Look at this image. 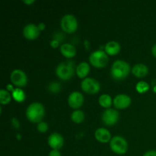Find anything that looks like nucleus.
Wrapping results in <instances>:
<instances>
[{
	"instance_id": "8",
	"label": "nucleus",
	"mask_w": 156,
	"mask_h": 156,
	"mask_svg": "<svg viewBox=\"0 0 156 156\" xmlns=\"http://www.w3.org/2000/svg\"><path fill=\"white\" fill-rule=\"evenodd\" d=\"M10 79L12 83L18 87H24L27 85V76L25 73L21 69H15L12 71V73H11Z\"/></svg>"
},
{
	"instance_id": "27",
	"label": "nucleus",
	"mask_w": 156,
	"mask_h": 156,
	"mask_svg": "<svg viewBox=\"0 0 156 156\" xmlns=\"http://www.w3.org/2000/svg\"><path fill=\"white\" fill-rule=\"evenodd\" d=\"M59 41H57V40L54 39L53 40V41H50V46H51L52 47H53V48H56V47L59 46Z\"/></svg>"
},
{
	"instance_id": "2",
	"label": "nucleus",
	"mask_w": 156,
	"mask_h": 156,
	"mask_svg": "<svg viewBox=\"0 0 156 156\" xmlns=\"http://www.w3.org/2000/svg\"><path fill=\"white\" fill-rule=\"evenodd\" d=\"M130 66L123 60H116L111 66V73L112 77L116 80H121L125 79L129 75Z\"/></svg>"
},
{
	"instance_id": "9",
	"label": "nucleus",
	"mask_w": 156,
	"mask_h": 156,
	"mask_svg": "<svg viewBox=\"0 0 156 156\" xmlns=\"http://www.w3.org/2000/svg\"><path fill=\"white\" fill-rule=\"evenodd\" d=\"M102 121L108 126L115 124L119 119V113L112 108H108L102 114Z\"/></svg>"
},
{
	"instance_id": "16",
	"label": "nucleus",
	"mask_w": 156,
	"mask_h": 156,
	"mask_svg": "<svg viewBox=\"0 0 156 156\" xmlns=\"http://www.w3.org/2000/svg\"><path fill=\"white\" fill-rule=\"evenodd\" d=\"M149 69L145 64L139 63L134 66L132 69V73L135 76L139 78L144 77L148 74Z\"/></svg>"
},
{
	"instance_id": "28",
	"label": "nucleus",
	"mask_w": 156,
	"mask_h": 156,
	"mask_svg": "<svg viewBox=\"0 0 156 156\" xmlns=\"http://www.w3.org/2000/svg\"><path fill=\"white\" fill-rule=\"evenodd\" d=\"M143 156H156V150H149L146 152Z\"/></svg>"
},
{
	"instance_id": "25",
	"label": "nucleus",
	"mask_w": 156,
	"mask_h": 156,
	"mask_svg": "<svg viewBox=\"0 0 156 156\" xmlns=\"http://www.w3.org/2000/svg\"><path fill=\"white\" fill-rule=\"evenodd\" d=\"M48 129V124L45 122H40L37 124V130L41 133H45Z\"/></svg>"
},
{
	"instance_id": "21",
	"label": "nucleus",
	"mask_w": 156,
	"mask_h": 156,
	"mask_svg": "<svg viewBox=\"0 0 156 156\" xmlns=\"http://www.w3.org/2000/svg\"><path fill=\"white\" fill-rule=\"evenodd\" d=\"M12 98L18 102H22L25 99V94L21 88H17L12 91Z\"/></svg>"
},
{
	"instance_id": "29",
	"label": "nucleus",
	"mask_w": 156,
	"mask_h": 156,
	"mask_svg": "<svg viewBox=\"0 0 156 156\" xmlns=\"http://www.w3.org/2000/svg\"><path fill=\"white\" fill-rule=\"evenodd\" d=\"M152 55H153V56L156 58V44L153 46V47H152Z\"/></svg>"
},
{
	"instance_id": "33",
	"label": "nucleus",
	"mask_w": 156,
	"mask_h": 156,
	"mask_svg": "<svg viewBox=\"0 0 156 156\" xmlns=\"http://www.w3.org/2000/svg\"><path fill=\"white\" fill-rule=\"evenodd\" d=\"M24 3H27V4H32L33 2H34V0H31V1H27V0H24Z\"/></svg>"
},
{
	"instance_id": "11",
	"label": "nucleus",
	"mask_w": 156,
	"mask_h": 156,
	"mask_svg": "<svg viewBox=\"0 0 156 156\" xmlns=\"http://www.w3.org/2000/svg\"><path fill=\"white\" fill-rule=\"evenodd\" d=\"M84 102V97L82 93L79 91H73L68 98V104L72 108L78 109L82 105Z\"/></svg>"
},
{
	"instance_id": "30",
	"label": "nucleus",
	"mask_w": 156,
	"mask_h": 156,
	"mask_svg": "<svg viewBox=\"0 0 156 156\" xmlns=\"http://www.w3.org/2000/svg\"><path fill=\"white\" fill-rule=\"evenodd\" d=\"M152 88H153V91L155 93H156V79H155V80L152 82Z\"/></svg>"
},
{
	"instance_id": "10",
	"label": "nucleus",
	"mask_w": 156,
	"mask_h": 156,
	"mask_svg": "<svg viewBox=\"0 0 156 156\" xmlns=\"http://www.w3.org/2000/svg\"><path fill=\"white\" fill-rule=\"evenodd\" d=\"M40 29L37 25L34 24H27L23 29V35L28 40H34L38 37L40 34Z\"/></svg>"
},
{
	"instance_id": "1",
	"label": "nucleus",
	"mask_w": 156,
	"mask_h": 156,
	"mask_svg": "<svg viewBox=\"0 0 156 156\" xmlns=\"http://www.w3.org/2000/svg\"><path fill=\"white\" fill-rule=\"evenodd\" d=\"M45 113L44 107L39 102H34L27 107L26 110V117L31 123L41 122Z\"/></svg>"
},
{
	"instance_id": "32",
	"label": "nucleus",
	"mask_w": 156,
	"mask_h": 156,
	"mask_svg": "<svg viewBox=\"0 0 156 156\" xmlns=\"http://www.w3.org/2000/svg\"><path fill=\"white\" fill-rule=\"evenodd\" d=\"M7 88H8V90H9V91H13V90H14V88H12V85H10V84H9V85H8Z\"/></svg>"
},
{
	"instance_id": "5",
	"label": "nucleus",
	"mask_w": 156,
	"mask_h": 156,
	"mask_svg": "<svg viewBox=\"0 0 156 156\" xmlns=\"http://www.w3.org/2000/svg\"><path fill=\"white\" fill-rule=\"evenodd\" d=\"M110 146L113 152L119 155H123L128 150L127 142L124 138L120 136H116L111 139Z\"/></svg>"
},
{
	"instance_id": "12",
	"label": "nucleus",
	"mask_w": 156,
	"mask_h": 156,
	"mask_svg": "<svg viewBox=\"0 0 156 156\" xmlns=\"http://www.w3.org/2000/svg\"><path fill=\"white\" fill-rule=\"evenodd\" d=\"M47 143H48L49 146L53 149L59 150L63 146V137L58 133H53L50 134L49 136Z\"/></svg>"
},
{
	"instance_id": "6",
	"label": "nucleus",
	"mask_w": 156,
	"mask_h": 156,
	"mask_svg": "<svg viewBox=\"0 0 156 156\" xmlns=\"http://www.w3.org/2000/svg\"><path fill=\"white\" fill-rule=\"evenodd\" d=\"M60 25L65 32L73 33L78 27L77 19L73 15H65L61 19Z\"/></svg>"
},
{
	"instance_id": "18",
	"label": "nucleus",
	"mask_w": 156,
	"mask_h": 156,
	"mask_svg": "<svg viewBox=\"0 0 156 156\" xmlns=\"http://www.w3.org/2000/svg\"><path fill=\"white\" fill-rule=\"evenodd\" d=\"M90 71V66L87 62H82L81 63H79V65L78 66L77 68H76V73H77V76H79L81 79H83V78L86 77L88 76V74L89 73Z\"/></svg>"
},
{
	"instance_id": "20",
	"label": "nucleus",
	"mask_w": 156,
	"mask_h": 156,
	"mask_svg": "<svg viewBox=\"0 0 156 156\" xmlns=\"http://www.w3.org/2000/svg\"><path fill=\"white\" fill-rule=\"evenodd\" d=\"M85 119V114L82 111L76 110L71 114V120L76 123H81Z\"/></svg>"
},
{
	"instance_id": "31",
	"label": "nucleus",
	"mask_w": 156,
	"mask_h": 156,
	"mask_svg": "<svg viewBox=\"0 0 156 156\" xmlns=\"http://www.w3.org/2000/svg\"><path fill=\"white\" fill-rule=\"evenodd\" d=\"M37 26H38V27H39L40 30H42L45 28V25H44V24H43V23H41V24H38Z\"/></svg>"
},
{
	"instance_id": "3",
	"label": "nucleus",
	"mask_w": 156,
	"mask_h": 156,
	"mask_svg": "<svg viewBox=\"0 0 156 156\" xmlns=\"http://www.w3.org/2000/svg\"><path fill=\"white\" fill-rule=\"evenodd\" d=\"M74 63L72 60L61 62L56 69V76L63 81L69 80L74 75Z\"/></svg>"
},
{
	"instance_id": "19",
	"label": "nucleus",
	"mask_w": 156,
	"mask_h": 156,
	"mask_svg": "<svg viewBox=\"0 0 156 156\" xmlns=\"http://www.w3.org/2000/svg\"><path fill=\"white\" fill-rule=\"evenodd\" d=\"M98 102L101 106L106 108H109L112 105V100H111V96L106 94H102L99 97Z\"/></svg>"
},
{
	"instance_id": "13",
	"label": "nucleus",
	"mask_w": 156,
	"mask_h": 156,
	"mask_svg": "<svg viewBox=\"0 0 156 156\" xmlns=\"http://www.w3.org/2000/svg\"><path fill=\"white\" fill-rule=\"evenodd\" d=\"M131 104V98L126 94H121L116 96L114 99V105L117 109H124Z\"/></svg>"
},
{
	"instance_id": "15",
	"label": "nucleus",
	"mask_w": 156,
	"mask_h": 156,
	"mask_svg": "<svg viewBox=\"0 0 156 156\" xmlns=\"http://www.w3.org/2000/svg\"><path fill=\"white\" fill-rule=\"evenodd\" d=\"M105 53L110 56H114L117 54L120 50V45L117 41H109L105 47Z\"/></svg>"
},
{
	"instance_id": "7",
	"label": "nucleus",
	"mask_w": 156,
	"mask_h": 156,
	"mask_svg": "<svg viewBox=\"0 0 156 156\" xmlns=\"http://www.w3.org/2000/svg\"><path fill=\"white\" fill-rule=\"evenodd\" d=\"M82 89L88 94H96L100 90V84L93 78H85L81 83Z\"/></svg>"
},
{
	"instance_id": "23",
	"label": "nucleus",
	"mask_w": 156,
	"mask_h": 156,
	"mask_svg": "<svg viewBox=\"0 0 156 156\" xmlns=\"http://www.w3.org/2000/svg\"><path fill=\"white\" fill-rule=\"evenodd\" d=\"M136 91L139 93L143 94V93H145L149 91V85L147 82H144V81H140L136 85Z\"/></svg>"
},
{
	"instance_id": "4",
	"label": "nucleus",
	"mask_w": 156,
	"mask_h": 156,
	"mask_svg": "<svg viewBox=\"0 0 156 156\" xmlns=\"http://www.w3.org/2000/svg\"><path fill=\"white\" fill-rule=\"evenodd\" d=\"M89 61L93 66L96 68H103L108 62V54L103 50H96L90 54Z\"/></svg>"
},
{
	"instance_id": "26",
	"label": "nucleus",
	"mask_w": 156,
	"mask_h": 156,
	"mask_svg": "<svg viewBox=\"0 0 156 156\" xmlns=\"http://www.w3.org/2000/svg\"><path fill=\"white\" fill-rule=\"evenodd\" d=\"M49 156H61L60 152L59 150H56V149H52L49 153Z\"/></svg>"
},
{
	"instance_id": "17",
	"label": "nucleus",
	"mask_w": 156,
	"mask_h": 156,
	"mask_svg": "<svg viewBox=\"0 0 156 156\" xmlns=\"http://www.w3.org/2000/svg\"><path fill=\"white\" fill-rule=\"evenodd\" d=\"M60 52L65 57L72 58L76 56V50L72 44H63L60 47Z\"/></svg>"
},
{
	"instance_id": "14",
	"label": "nucleus",
	"mask_w": 156,
	"mask_h": 156,
	"mask_svg": "<svg viewBox=\"0 0 156 156\" xmlns=\"http://www.w3.org/2000/svg\"><path fill=\"white\" fill-rule=\"evenodd\" d=\"M94 136L96 140L101 143H108L111 140V133L105 128H98L94 133Z\"/></svg>"
},
{
	"instance_id": "24",
	"label": "nucleus",
	"mask_w": 156,
	"mask_h": 156,
	"mask_svg": "<svg viewBox=\"0 0 156 156\" xmlns=\"http://www.w3.org/2000/svg\"><path fill=\"white\" fill-rule=\"evenodd\" d=\"M48 89L50 90V92L53 93H56L59 92V90H60V85L57 82H52L49 85Z\"/></svg>"
},
{
	"instance_id": "22",
	"label": "nucleus",
	"mask_w": 156,
	"mask_h": 156,
	"mask_svg": "<svg viewBox=\"0 0 156 156\" xmlns=\"http://www.w3.org/2000/svg\"><path fill=\"white\" fill-rule=\"evenodd\" d=\"M11 94L8 91L5 89H2L0 91V103L2 105H7L11 101Z\"/></svg>"
}]
</instances>
